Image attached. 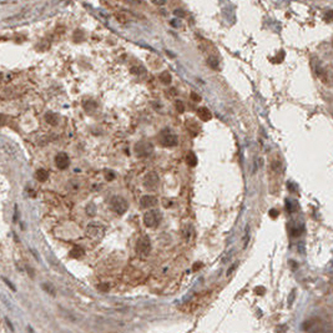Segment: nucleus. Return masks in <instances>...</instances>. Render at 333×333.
Returning <instances> with one entry per match:
<instances>
[{
	"label": "nucleus",
	"mask_w": 333,
	"mask_h": 333,
	"mask_svg": "<svg viewBox=\"0 0 333 333\" xmlns=\"http://www.w3.org/2000/svg\"><path fill=\"white\" fill-rule=\"evenodd\" d=\"M161 219H162V215L159 210H150L144 215V223L146 227L155 228L161 222Z\"/></svg>",
	"instance_id": "obj_1"
},
{
	"label": "nucleus",
	"mask_w": 333,
	"mask_h": 333,
	"mask_svg": "<svg viewBox=\"0 0 333 333\" xmlns=\"http://www.w3.org/2000/svg\"><path fill=\"white\" fill-rule=\"evenodd\" d=\"M110 206L111 210L115 211L119 215H124L127 211V209H129L127 201L124 197H121V196H114L110 201Z\"/></svg>",
	"instance_id": "obj_2"
},
{
	"label": "nucleus",
	"mask_w": 333,
	"mask_h": 333,
	"mask_svg": "<svg viewBox=\"0 0 333 333\" xmlns=\"http://www.w3.org/2000/svg\"><path fill=\"white\" fill-rule=\"evenodd\" d=\"M152 151H154V146L149 141H139L135 145V152L139 157H147L152 154Z\"/></svg>",
	"instance_id": "obj_3"
},
{
	"label": "nucleus",
	"mask_w": 333,
	"mask_h": 333,
	"mask_svg": "<svg viewBox=\"0 0 333 333\" xmlns=\"http://www.w3.org/2000/svg\"><path fill=\"white\" fill-rule=\"evenodd\" d=\"M160 144H161L162 146H165V147H174V146H176V145L179 144V139H177L176 135L171 134V132L169 131V129H166V130H164V131L161 132V136H160Z\"/></svg>",
	"instance_id": "obj_4"
},
{
	"label": "nucleus",
	"mask_w": 333,
	"mask_h": 333,
	"mask_svg": "<svg viewBox=\"0 0 333 333\" xmlns=\"http://www.w3.org/2000/svg\"><path fill=\"white\" fill-rule=\"evenodd\" d=\"M159 182H160V179H159V175L155 172V171H151L149 174H146V176L144 177V187L149 191H154L157 189L159 186Z\"/></svg>",
	"instance_id": "obj_5"
},
{
	"label": "nucleus",
	"mask_w": 333,
	"mask_h": 333,
	"mask_svg": "<svg viewBox=\"0 0 333 333\" xmlns=\"http://www.w3.org/2000/svg\"><path fill=\"white\" fill-rule=\"evenodd\" d=\"M136 251L141 256H147L151 251V241L147 236H141L136 243Z\"/></svg>",
	"instance_id": "obj_6"
},
{
	"label": "nucleus",
	"mask_w": 333,
	"mask_h": 333,
	"mask_svg": "<svg viewBox=\"0 0 333 333\" xmlns=\"http://www.w3.org/2000/svg\"><path fill=\"white\" fill-rule=\"evenodd\" d=\"M105 232V227L100 223H96V222H93L88 226L86 228V233L89 237H93V238H99L104 235Z\"/></svg>",
	"instance_id": "obj_7"
},
{
	"label": "nucleus",
	"mask_w": 333,
	"mask_h": 333,
	"mask_svg": "<svg viewBox=\"0 0 333 333\" xmlns=\"http://www.w3.org/2000/svg\"><path fill=\"white\" fill-rule=\"evenodd\" d=\"M55 164H56L58 169H60V170H65V169H68L69 165H70V159H69L68 154H65V152H60V154H58L56 157H55Z\"/></svg>",
	"instance_id": "obj_8"
},
{
	"label": "nucleus",
	"mask_w": 333,
	"mask_h": 333,
	"mask_svg": "<svg viewBox=\"0 0 333 333\" xmlns=\"http://www.w3.org/2000/svg\"><path fill=\"white\" fill-rule=\"evenodd\" d=\"M156 204H157V199H156L155 196H152V195H145V196H142L141 200H140V205H141V207H144V209L154 207Z\"/></svg>",
	"instance_id": "obj_9"
},
{
	"label": "nucleus",
	"mask_w": 333,
	"mask_h": 333,
	"mask_svg": "<svg viewBox=\"0 0 333 333\" xmlns=\"http://www.w3.org/2000/svg\"><path fill=\"white\" fill-rule=\"evenodd\" d=\"M197 116L202 120V121H210L212 119V114L207 108H200L197 110Z\"/></svg>",
	"instance_id": "obj_10"
},
{
	"label": "nucleus",
	"mask_w": 333,
	"mask_h": 333,
	"mask_svg": "<svg viewBox=\"0 0 333 333\" xmlns=\"http://www.w3.org/2000/svg\"><path fill=\"white\" fill-rule=\"evenodd\" d=\"M35 176H36V180H38V181H40V182H45V181H48V179H49V172H48L45 169H39V170L36 171Z\"/></svg>",
	"instance_id": "obj_11"
},
{
	"label": "nucleus",
	"mask_w": 333,
	"mask_h": 333,
	"mask_svg": "<svg viewBox=\"0 0 333 333\" xmlns=\"http://www.w3.org/2000/svg\"><path fill=\"white\" fill-rule=\"evenodd\" d=\"M45 120H46L48 124L54 125V126L59 124V116H58L56 114H54V112H46V115H45Z\"/></svg>",
	"instance_id": "obj_12"
},
{
	"label": "nucleus",
	"mask_w": 333,
	"mask_h": 333,
	"mask_svg": "<svg viewBox=\"0 0 333 333\" xmlns=\"http://www.w3.org/2000/svg\"><path fill=\"white\" fill-rule=\"evenodd\" d=\"M85 253V251H84V248H81L80 246H75L71 251H70V253H69V256L71 257V258H80Z\"/></svg>",
	"instance_id": "obj_13"
},
{
	"label": "nucleus",
	"mask_w": 333,
	"mask_h": 333,
	"mask_svg": "<svg viewBox=\"0 0 333 333\" xmlns=\"http://www.w3.org/2000/svg\"><path fill=\"white\" fill-rule=\"evenodd\" d=\"M41 288H43L46 293H49V295H51V296H55V295H56V288H55V286H54L53 283H50V282H44V283L41 285Z\"/></svg>",
	"instance_id": "obj_14"
},
{
	"label": "nucleus",
	"mask_w": 333,
	"mask_h": 333,
	"mask_svg": "<svg viewBox=\"0 0 333 333\" xmlns=\"http://www.w3.org/2000/svg\"><path fill=\"white\" fill-rule=\"evenodd\" d=\"M83 106H84V109L86 111H94L98 109V103L94 101V100H85Z\"/></svg>",
	"instance_id": "obj_15"
},
{
	"label": "nucleus",
	"mask_w": 333,
	"mask_h": 333,
	"mask_svg": "<svg viewBox=\"0 0 333 333\" xmlns=\"http://www.w3.org/2000/svg\"><path fill=\"white\" fill-rule=\"evenodd\" d=\"M160 80H161L162 84H165V85H170V84H171V80H172L171 74H170L169 71H162V73L160 74Z\"/></svg>",
	"instance_id": "obj_16"
},
{
	"label": "nucleus",
	"mask_w": 333,
	"mask_h": 333,
	"mask_svg": "<svg viewBox=\"0 0 333 333\" xmlns=\"http://www.w3.org/2000/svg\"><path fill=\"white\" fill-rule=\"evenodd\" d=\"M186 162L190 165V166H196L197 164V157L194 152H189L187 156H186Z\"/></svg>",
	"instance_id": "obj_17"
},
{
	"label": "nucleus",
	"mask_w": 333,
	"mask_h": 333,
	"mask_svg": "<svg viewBox=\"0 0 333 333\" xmlns=\"http://www.w3.org/2000/svg\"><path fill=\"white\" fill-rule=\"evenodd\" d=\"M186 126L189 127V130L190 131H194V129H196V130H200V126L197 125V122L196 121H194L192 119H189L187 121H186Z\"/></svg>",
	"instance_id": "obj_18"
},
{
	"label": "nucleus",
	"mask_w": 333,
	"mask_h": 333,
	"mask_svg": "<svg viewBox=\"0 0 333 333\" xmlns=\"http://www.w3.org/2000/svg\"><path fill=\"white\" fill-rule=\"evenodd\" d=\"M86 214H88L89 216H94V215L96 214V207H95L94 204L88 205V207H86Z\"/></svg>",
	"instance_id": "obj_19"
},
{
	"label": "nucleus",
	"mask_w": 333,
	"mask_h": 333,
	"mask_svg": "<svg viewBox=\"0 0 333 333\" xmlns=\"http://www.w3.org/2000/svg\"><path fill=\"white\" fill-rule=\"evenodd\" d=\"M175 108H176V110L179 111L180 114H182L185 111V105H184V103L181 100H176L175 101Z\"/></svg>",
	"instance_id": "obj_20"
},
{
	"label": "nucleus",
	"mask_w": 333,
	"mask_h": 333,
	"mask_svg": "<svg viewBox=\"0 0 333 333\" xmlns=\"http://www.w3.org/2000/svg\"><path fill=\"white\" fill-rule=\"evenodd\" d=\"M207 64H209L210 68H212V69H217V68H219V61H217L215 58H210V59L207 60Z\"/></svg>",
	"instance_id": "obj_21"
},
{
	"label": "nucleus",
	"mask_w": 333,
	"mask_h": 333,
	"mask_svg": "<svg viewBox=\"0 0 333 333\" xmlns=\"http://www.w3.org/2000/svg\"><path fill=\"white\" fill-rule=\"evenodd\" d=\"M115 16H116V19H117L119 23H121V24H126L127 23V18L124 14H116Z\"/></svg>",
	"instance_id": "obj_22"
},
{
	"label": "nucleus",
	"mask_w": 333,
	"mask_h": 333,
	"mask_svg": "<svg viewBox=\"0 0 333 333\" xmlns=\"http://www.w3.org/2000/svg\"><path fill=\"white\" fill-rule=\"evenodd\" d=\"M1 280H3V281H4L5 283H6V286H8V287H9V288H10V290H11L13 292H16V287H15V286H14V285H13V283H11V282H10V281L8 280V278H5V277H3Z\"/></svg>",
	"instance_id": "obj_23"
},
{
	"label": "nucleus",
	"mask_w": 333,
	"mask_h": 333,
	"mask_svg": "<svg viewBox=\"0 0 333 333\" xmlns=\"http://www.w3.org/2000/svg\"><path fill=\"white\" fill-rule=\"evenodd\" d=\"M325 19H326L327 21H333V10L326 11V14H325Z\"/></svg>",
	"instance_id": "obj_24"
},
{
	"label": "nucleus",
	"mask_w": 333,
	"mask_h": 333,
	"mask_svg": "<svg viewBox=\"0 0 333 333\" xmlns=\"http://www.w3.org/2000/svg\"><path fill=\"white\" fill-rule=\"evenodd\" d=\"M191 99L195 101V103H199V101H201V96L197 94V93H191Z\"/></svg>",
	"instance_id": "obj_25"
},
{
	"label": "nucleus",
	"mask_w": 333,
	"mask_h": 333,
	"mask_svg": "<svg viewBox=\"0 0 333 333\" xmlns=\"http://www.w3.org/2000/svg\"><path fill=\"white\" fill-rule=\"evenodd\" d=\"M99 288H100V291H103V292H108V291L110 290V283H103L101 286H99Z\"/></svg>",
	"instance_id": "obj_26"
},
{
	"label": "nucleus",
	"mask_w": 333,
	"mask_h": 333,
	"mask_svg": "<svg viewBox=\"0 0 333 333\" xmlns=\"http://www.w3.org/2000/svg\"><path fill=\"white\" fill-rule=\"evenodd\" d=\"M174 14H175L176 16H180V18H184V16H185V11H184L182 9H176V10L174 11Z\"/></svg>",
	"instance_id": "obj_27"
},
{
	"label": "nucleus",
	"mask_w": 333,
	"mask_h": 333,
	"mask_svg": "<svg viewBox=\"0 0 333 333\" xmlns=\"http://www.w3.org/2000/svg\"><path fill=\"white\" fill-rule=\"evenodd\" d=\"M248 238H250V226H246V235H245V246H247Z\"/></svg>",
	"instance_id": "obj_28"
},
{
	"label": "nucleus",
	"mask_w": 333,
	"mask_h": 333,
	"mask_svg": "<svg viewBox=\"0 0 333 333\" xmlns=\"http://www.w3.org/2000/svg\"><path fill=\"white\" fill-rule=\"evenodd\" d=\"M131 73H132V74H142V73H145V71H144L142 68H132V69H131Z\"/></svg>",
	"instance_id": "obj_29"
},
{
	"label": "nucleus",
	"mask_w": 333,
	"mask_h": 333,
	"mask_svg": "<svg viewBox=\"0 0 333 333\" xmlns=\"http://www.w3.org/2000/svg\"><path fill=\"white\" fill-rule=\"evenodd\" d=\"M152 3H154L155 5H159V6H161V5H164V4L166 3V0H152Z\"/></svg>",
	"instance_id": "obj_30"
},
{
	"label": "nucleus",
	"mask_w": 333,
	"mask_h": 333,
	"mask_svg": "<svg viewBox=\"0 0 333 333\" xmlns=\"http://www.w3.org/2000/svg\"><path fill=\"white\" fill-rule=\"evenodd\" d=\"M114 177H115L114 172H106V180H108V181H111V180H114Z\"/></svg>",
	"instance_id": "obj_31"
},
{
	"label": "nucleus",
	"mask_w": 333,
	"mask_h": 333,
	"mask_svg": "<svg viewBox=\"0 0 333 333\" xmlns=\"http://www.w3.org/2000/svg\"><path fill=\"white\" fill-rule=\"evenodd\" d=\"M26 270L29 272V276H31V278H34V270L33 268H29V267H26Z\"/></svg>",
	"instance_id": "obj_32"
},
{
	"label": "nucleus",
	"mask_w": 333,
	"mask_h": 333,
	"mask_svg": "<svg viewBox=\"0 0 333 333\" xmlns=\"http://www.w3.org/2000/svg\"><path fill=\"white\" fill-rule=\"evenodd\" d=\"M5 321H6V323H8V326H9V328L11 330V331H14V327H13V325H11V322L8 320V318H5Z\"/></svg>",
	"instance_id": "obj_33"
},
{
	"label": "nucleus",
	"mask_w": 333,
	"mask_h": 333,
	"mask_svg": "<svg viewBox=\"0 0 333 333\" xmlns=\"http://www.w3.org/2000/svg\"><path fill=\"white\" fill-rule=\"evenodd\" d=\"M28 331H29V333H35V332H34V330H33V328H31L30 326L28 327Z\"/></svg>",
	"instance_id": "obj_34"
},
{
	"label": "nucleus",
	"mask_w": 333,
	"mask_h": 333,
	"mask_svg": "<svg viewBox=\"0 0 333 333\" xmlns=\"http://www.w3.org/2000/svg\"><path fill=\"white\" fill-rule=\"evenodd\" d=\"M1 79H3V75H1V74H0V80H1Z\"/></svg>",
	"instance_id": "obj_35"
}]
</instances>
